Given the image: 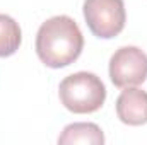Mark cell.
<instances>
[{
	"mask_svg": "<svg viewBox=\"0 0 147 145\" xmlns=\"http://www.w3.org/2000/svg\"><path fill=\"white\" fill-rule=\"evenodd\" d=\"M116 114L128 126L147 123V92L137 87H125L116 99Z\"/></svg>",
	"mask_w": 147,
	"mask_h": 145,
	"instance_id": "cell-5",
	"label": "cell"
},
{
	"mask_svg": "<svg viewBox=\"0 0 147 145\" xmlns=\"http://www.w3.org/2000/svg\"><path fill=\"white\" fill-rule=\"evenodd\" d=\"M22 41V33L16 19L7 14H0V58L14 55Z\"/></svg>",
	"mask_w": 147,
	"mask_h": 145,
	"instance_id": "cell-7",
	"label": "cell"
},
{
	"mask_svg": "<svg viewBox=\"0 0 147 145\" xmlns=\"http://www.w3.org/2000/svg\"><path fill=\"white\" fill-rule=\"evenodd\" d=\"M105 135L96 123H70L58 137V145H103Z\"/></svg>",
	"mask_w": 147,
	"mask_h": 145,
	"instance_id": "cell-6",
	"label": "cell"
},
{
	"mask_svg": "<svg viewBox=\"0 0 147 145\" xmlns=\"http://www.w3.org/2000/svg\"><path fill=\"white\" fill-rule=\"evenodd\" d=\"M58 96L62 104L70 113L89 114L103 108L106 87L96 73L75 72L60 82Z\"/></svg>",
	"mask_w": 147,
	"mask_h": 145,
	"instance_id": "cell-2",
	"label": "cell"
},
{
	"mask_svg": "<svg viewBox=\"0 0 147 145\" xmlns=\"http://www.w3.org/2000/svg\"><path fill=\"white\" fill-rule=\"evenodd\" d=\"M110 79L113 85L137 87L147 79V55L137 46H121L110 58Z\"/></svg>",
	"mask_w": 147,
	"mask_h": 145,
	"instance_id": "cell-4",
	"label": "cell"
},
{
	"mask_svg": "<svg viewBox=\"0 0 147 145\" xmlns=\"http://www.w3.org/2000/svg\"><path fill=\"white\" fill-rule=\"evenodd\" d=\"M82 12L91 33L101 39L118 36L127 22L123 0H84Z\"/></svg>",
	"mask_w": 147,
	"mask_h": 145,
	"instance_id": "cell-3",
	"label": "cell"
},
{
	"mask_svg": "<svg viewBox=\"0 0 147 145\" xmlns=\"http://www.w3.org/2000/svg\"><path fill=\"white\" fill-rule=\"evenodd\" d=\"M84 48V36L69 15H55L45 21L36 34L38 58L50 68H63L74 63Z\"/></svg>",
	"mask_w": 147,
	"mask_h": 145,
	"instance_id": "cell-1",
	"label": "cell"
}]
</instances>
